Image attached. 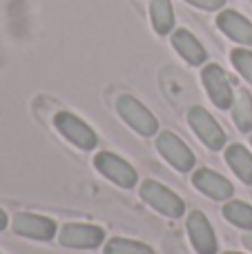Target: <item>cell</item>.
<instances>
[{"label":"cell","instance_id":"obj_7","mask_svg":"<svg viewBox=\"0 0 252 254\" xmlns=\"http://www.w3.org/2000/svg\"><path fill=\"white\" fill-rule=\"evenodd\" d=\"M201 78L203 85L210 94V101L219 107V110H230L232 103H235V94H232V85L228 74L221 69L219 65H205L201 71Z\"/></svg>","mask_w":252,"mask_h":254},{"label":"cell","instance_id":"obj_22","mask_svg":"<svg viewBox=\"0 0 252 254\" xmlns=\"http://www.w3.org/2000/svg\"><path fill=\"white\" fill-rule=\"evenodd\" d=\"M4 228H7V214L0 210V230H4Z\"/></svg>","mask_w":252,"mask_h":254},{"label":"cell","instance_id":"obj_24","mask_svg":"<svg viewBox=\"0 0 252 254\" xmlns=\"http://www.w3.org/2000/svg\"><path fill=\"white\" fill-rule=\"evenodd\" d=\"M250 143H252V136H250Z\"/></svg>","mask_w":252,"mask_h":254},{"label":"cell","instance_id":"obj_14","mask_svg":"<svg viewBox=\"0 0 252 254\" xmlns=\"http://www.w3.org/2000/svg\"><path fill=\"white\" fill-rule=\"evenodd\" d=\"M226 161L246 185H252V154L244 145L235 143L226 149Z\"/></svg>","mask_w":252,"mask_h":254},{"label":"cell","instance_id":"obj_21","mask_svg":"<svg viewBox=\"0 0 252 254\" xmlns=\"http://www.w3.org/2000/svg\"><path fill=\"white\" fill-rule=\"evenodd\" d=\"M241 241H244V246H246V248H248V250L252 252V232L244 234V239H241Z\"/></svg>","mask_w":252,"mask_h":254},{"label":"cell","instance_id":"obj_15","mask_svg":"<svg viewBox=\"0 0 252 254\" xmlns=\"http://www.w3.org/2000/svg\"><path fill=\"white\" fill-rule=\"evenodd\" d=\"M150 16H152V25H154L156 34L165 36L174 29V9L170 0H152Z\"/></svg>","mask_w":252,"mask_h":254},{"label":"cell","instance_id":"obj_1","mask_svg":"<svg viewBox=\"0 0 252 254\" xmlns=\"http://www.w3.org/2000/svg\"><path fill=\"white\" fill-rule=\"evenodd\" d=\"M116 110H119L121 119L132 127L136 134L154 136L156 131H159V121L154 119V114H152L141 101H136L134 96H129V94L119 96V101H116Z\"/></svg>","mask_w":252,"mask_h":254},{"label":"cell","instance_id":"obj_23","mask_svg":"<svg viewBox=\"0 0 252 254\" xmlns=\"http://www.w3.org/2000/svg\"><path fill=\"white\" fill-rule=\"evenodd\" d=\"M226 254H239V252H226Z\"/></svg>","mask_w":252,"mask_h":254},{"label":"cell","instance_id":"obj_19","mask_svg":"<svg viewBox=\"0 0 252 254\" xmlns=\"http://www.w3.org/2000/svg\"><path fill=\"white\" fill-rule=\"evenodd\" d=\"M230 58H232V65L237 67V71L252 85V52H248V49H235L230 54Z\"/></svg>","mask_w":252,"mask_h":254},{"label":"cell","instance_id":"obj_5","mask_svg":"<svg viewBox=\"0 0 252 254\" xmlns=\"http://www.w3.org/2000/svg\"><path fill=\"white\" fill-rule=\"evenodd\" d=\"M156 149L179 172H190L196 165V158L192 154V149L177 134H172V131H161L156 136Z\"/></svg>","mask_w":252,"mask_h":254},{"label":"cell","instance_id":"obj_16","mask_svg":"<svg viewBox=\"0 0 252 254\" xmlns=\"http://www.w3.org/2000/svg\"><path fill=\"white\" fill-rule=\"evenodd\" d=\"M232 119H235V125L239 131L248 134L252 129V98L246 89H239L235 96V103H232Z\"/></svg>","mask_w":252,"mask_h":254},{"label":"cell","instance_id":"obj_6","mask_svg":"<svg viewBox=\"0 0 252 254\" xmlns=\"http://www.w3.org/2000/svg\"><path fill=\"white\" fill-rule=\"evenodd\" d=\"M188 123L194 129V134L201 138V143L210 149H221L226 145V131L221 129V125L210 116V112H205L203 107H192L188 112Z\"/></svg>","mask_w":252,"mask_h":254},{"label":"cell","instance_id":"obj_4","mask_svg":"<svg viewBox=\"0 0 252 254\" xmlns=\"http://www.w3.org/2000/svg\"><path fill=\"white\" fill-rule=\"evenodd\" d=\"M54 125L56 129L69 140L71 145H76L78 149H94L98 143V136L94 134V129L85 121H80L78 116H74L71 112H58L54 116Z\"/></svg>","mask_w":252,"mask_h":254},{"label":"cell","instance_id":"obj_11","mask_svg":"<svg viewBox=\"0 0 252 254\" xmlns=\"http://www.w3.org/2000/svg\"><path fill=\"white\" fill-rule=\"evenodd\" d=\"M192 183H194L196 190H201L205 196L214 198V201H228V198H232V194H235L232 183L226 176H221L219 172L205 170V167L203 170H196L194 174H192Z\"/></svg>","mask_w":252,"mask_h":254},{"label":"cell","instance_id":"obj_8","mask_svg":"<svg viewBox=\"0 0 252 254\" xmlns=\"http://www.w3.org/2000/svg\"><path fill=\"white\" fill-rule=\"evenodd\" d=\"M61 243L65 248H76V250H94L105 241V232L96 225L85 223H67L61 230Z\"/></svg>","mask_w":252,"mask_h":254},{"label":"cell","instance_id":"obj_18","mask_svg":"<svg viewBox=\"0 0 252 254\" xmlns=\"http://www.w3.org/2000/svg\"><path fill=\"white\" fill-rule=\"evenodd\" d=\"M105 254H154V250L129 239H112L105 246Z\"/></svg>","mask_w":252,"mask_h":254},{"label":"cell","instance_id":"obj_20","mask_svg":"<svg viewBox=\"0 0 252 254\" xmlns=\"http://www.w3.org/2000/svg\"><path fill=\"white\" fill-rule=\"evenodd\" d=\"M186 2L194 4L199 9H205V11H217V9H221L226 4V0H186Z\"/></svg>","mask_w":252,"mask_h":254},{"label":"cell","instance_id":"obj_12","mask_svg":"<svg viewBox=\"0 0 252 254\" xmlns=\"http://www.w3.org/2000/svg\"><path fill=\"white\" fill-rule=\"evenodd\" d=\"M217 25L228 38L237 40V43H241V45H250L252 47V22L248 20V18L241 16V13L232 11V9L221 11L219 18H217Z\"/></svg>","mask_w":252,"mask_h":254},{"label":"cell","instance_id":"obj_10","mask_svg":"<svg viewBox=\"0 0 252 254\" xmlns=\"http://www.w3.org/2000/svg\"><path fill=\"white\" fill-rule=\"evenodd\" d=\"M188 234L196 254H217V237L203 212L194 210L188 216Z\"/></svg>","mask_w":252,"mask_h":254},{"label":"cell","instance_id":"obj_2","mask_svg":"<svg viewBox=\"0 0 252 254\" xmlns=\"http://www.w3.org/2000/svg\"><path fill=\"white\" fill-rule=\"evenodd\" d=\"M141 198L147 203L150 207H154L156 212L170 216V219H181L183 212H186V203L181 196L168 190L165 185L156 183V181H143L141 185Z\"/></svg>","mask_w":252,"mask_h":254},{"label":"cell","instance_id":"obj_9","mask_svg":"<svg viewBox=\"0 0 252 254\" xmlns=\"http://www.w3.org/2000/svg\"><path fill=\"white\" fill-rule=\"evenodd\" d=\"M11 228L20 237L36 239V241H49L56 234V223L52 219L40 214H29V212H18L11 221Z\"/></svg>","mask_w":252,"mask_h":254},{"label":"cell","instance_id":"obj_17","mask_svg":"<svg viewBox=\"0 0 252 254\" xmlns=\"http://www.w3.org/2000/svg\"><path fill=\"white\" fill-rule=\"evenodd\" d=\"M223 216H226L230 223L239 225V228L252 232V205L244 201H228L223 205Z\"/></svg>","mask_w":252,"mask_h":254},{"label":"cell","instance_id":"obj_13","mask_svg":"<svg viewBox=\"0 0 252 254\" xmlns=\"http://www.w3.org/2000/svg\"><path fill=\"white\" fill-rule=\"evenodd\" d=\"M172 47L179 52V56L186 58V63L190 65H203L208 54H205L203 45L196 40V36H192L188 29H177L172 34Z\"/></svg>","mask_w":252,"mask_h":254},{"label":"cell","instance_id":"obj_3","mask_svg":"<svg viewBox=\"0 0 252 254\" xmlns=\"http://www.w3.org/2000/svg\"><path fill=\"white\" fill-rule=\"evenodd\" d=\"M94 165H96V170L101 172L105 179H110L112 183H116L119 188L129 190L138 183L136 170H134L127 161H123L121 156H116V154H112V152H98L96 156H94Z\"/></svg>","mask_w":252,"mask_h":254}]
</instances>
